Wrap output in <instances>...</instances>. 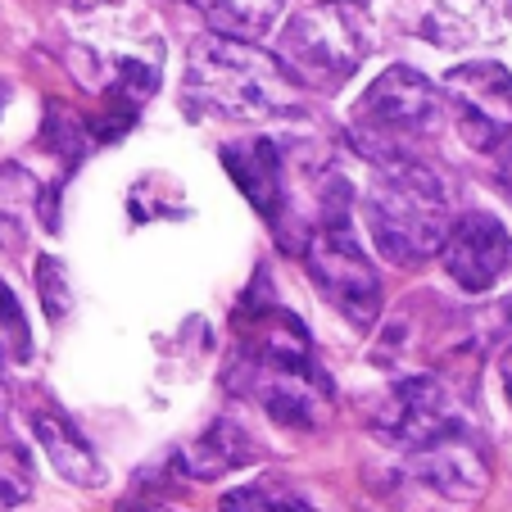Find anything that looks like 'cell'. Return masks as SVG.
<instances>
[{
    "mask_svg": "<svg viewBox=\"0 0 512 512\" xmlns=\"http://www.w3.org/2000/svg\"><path fill=\"white\" fill-rule=\"evenodd\" d=\"M232 386L281 426L318 431L322 417L331 413V381L313 358L304 322L259 286L241 309V349L232 363Z\"/></svg>",
    "mask_w": 512,
    "mask_h": 512,
    "instance_id": "1",
    "label": "cell"
},
{
    "mask_svg": "<svg viewBox=\"0 0 512 512\" xmlns=\"http://www.w3.org/2000/svg\"><path fill=\"white\" fill-rule=\"evenodd\" d=\"M182 105L195 118H227V123H268L300 114V96L281 59L232 32H213L191 46Z\"/></svg>",
    "mask_w": 512,
    "mask_h": 512,
    "instance_id": "2",
    "label": "cell"
},
{
    "mask_svg": "<svg viewBox=\"0 0 512 512\" xmlns=\"http://www.w3.org/2000/svg\"><path fill=\"white\" fill-rule=\"evenodd\" d=\"M363 218H368L377 254L395 268H422L426 259H435L454 223L440 173H431L417 159L381 164V177L368 186V200H363Z\"/></svg>",
    "mask_w": 512,
    "mask_h": 512,
    "instance_id": "3",
    "label": "cell"
},
{
    "mask_svg": "<svg viewBox=\"0 0 512 512\" xmlns=\"http://www.w3.org/2000/svg\"><path fill=\"white\" fill-rule=\"evenodd\" d=\"M372 55V19L363 0H318L304 5L281 28V68L290 82L313 91H336Z\"/></svg>",
    "mask_w": 512,
    "mask_h": 512,
    "instance_id": "4",
    "label": "cell"
},
{
    "mask_svg": "<svg viewBox=\"0 0 512 512\" xmlns=\"http://www.w3.org/2000/svg\"><path fill=\"white\" fill-rule=\"evenodd\" d=\"M445 118V96L435 82H426L417 68H386L354 109V136L372 164H399L413 159V145L431 136Z\"/></svg>",
    "mask_w": 512,
    "mask_h": 512,
    "instance_id": "5",
    "label": "cell"
},
{
    "mask_svg": "<svg viewBox=\"0 0 512 512\" xmlns=\"http://www.w3.org/2000/svg\"><path fill=\"white\" fill-rule=\"evenodd\" d=\"M485 481V454L467 440V431H454L426 449H413L408 463L381 481V499L395 512H463L485 494Z\"/></svg>",
    "mask_w": 512,
    "mask_h": 512,
    "instance_id": "6",
    "label": "cell"
},
{
    "mask_svg": "<svg viewBox=\"0 0 512 512\" xmlns=\"http://www.w3.org/2000/svg\"><path fill=\"white\" fill-rule=\"evenodd\" d=\"M304 263H309V277L318 281V290L327 295V304L340 309V318H349L363 331L381 318V277L349 223L345 182L336 186V200H327L322 209V223L313 227L309 245H304Z\"/></svg>",
    "mask_w": 512,
    "mask_h": 512,
    "instance_id": "7",
    "label": "cell"
},
{
    "mask_svg": "<svg viewBox=\"0 0 512 512\" xmlns=\"http://www.w3.org/2000/svg\"><path fill=\"white\" fill-rule=\"evenodd\" d=\"M445 109L454 114V127L472 150L494 155L503 141H512V73L494 59L458 64L440 82Z\"/></svg>",
    "mask_w": 512,
    "mask_h": 512,
    "instance_id": "8",
    "label": "cell"
},
{
    "mask_svg": "<svg viewBox=\"0 0 512 512\" xmlns=\"http://www.w3.org/2000/svg\"><path fill=\"white\" fill-rule=\"evenodd\" d=\"M372 435L381 445L390 449H426L445 435L463 431L458 422V404H454V390L445 386L440 377H404L377 408H372Z\"/></svg>",
    "mask_w": 512,
    "mask_h": 512,
    "instance_id": "9",
    "label": "cell"
},
{
    "mask_svg": "<svg viewBox=\"0 0 512 512\" xmlns=\"http://www.w3.org/2000/svg\"><path fill=\"white\" fill-rule=\"evenodd\" d=\"M440 263L445 272L472 295H485L503 281V272L512 268V236L494 213H463L454 218L440 245Z\"/></svg>",
    "mask_w": 512,
    "mask_h": 512,
    "instance_id": "10",
    "label": "cell"
},
{
    "mask_svg": "<svg viewBox=\"0 0 512 512\" xmlns=\"http://www.w3.org/2000/svg\"><path fill=\"white\" fill-rule=\"evenodd\" d=\"M28 426H32V435H37L41 454L50 458V467H55L64 481H73V485H100L105 481V467H100L96 449L82 440V431L68 422V413L59 404H50V399H32Z\"/></svg>",
    "mask_w": 512,
    "mask_h": 512,
    "instance_id": "11",
    "label": "cell"
},
{
    "mask_svg": "<svg viewBox=\"0 0 512 512\" xmlns=\"http://www.w3.org/2000/svg\"><path fill=\"white\" fill-rule=\"evenodd\" d=\"M223 168L232 173V182L241 186L245 200H250L272 227H277L281 223V209H286V173H281L277 141L254 136V141L223 145Z\"/></svg>",
    "mask_w": 512,
    "mask_h": 512,
    "instance_id": "12",
    "label": "cell"
},
{
    "mask_svg": "<svg viewBox=\"0 0 512 512\" xmlns=\"http://www.w3.org/2000/svg\"><path fill=\"white\" fill-rule=\"evenodd\" d=\"M254 458H259V445L245 435V426L209 422L195 440H186L173 454V472L191 476V481H218V476L236 472V467H250Z\"/></svg>",
    "mask_w": 512,
    "mask_h": 512,
    "instance_id": "13",
    "label": "cell"
},
{
    "mask_svg": "<svg viewBox=\"0 0 512 512\" xmlns=\"http://www.w3.org/2000/svg\"><path fill=\"white\" fill-rule=\"evenodd\" d=\"M508 23V10L499 0H440L422 23V37L435 46H472V41H494Z\"/></svg>",
    "mask_w": 512,
    "mask_h": 512,
    "instance_id": "14",
    "label": "cell"
},
{
    "mask_svg": "<svg viewBox=\"0 0 512 512\" xmlns=\"http://www.w3.org/2000/svg\"><path fill=\"white\" fill-rule=\"evenodd\" d=\"M191 5L218 32H232V37H263L286 10V0H191Z\"/></svg>",
    "mask_w": 512,
    "mask_h": 512,
    "instance_id": "15",
    "label": "cell"
},
{
    "mask_svg": "<svg viewBox=\"0 0 512 512\" xmlns=\"http://www.w3.org/2000/svg\"><path fill=\"white\" fill-rule=\"evenodd\" d=\"M223 512H313L309 499L290 490L286 481H254L223 499Z\"/></svg>",
    "mask_w": 512,
    "mask_h": 512,
    "instance_id": "16",
    "label": "cell"
},
{
    "mask_svg": "<svg viewBox=\"0 0 512 512\" xmlns=\"http://www.w3.org/2000/svg\"><path fill=\"white\" fill-rule=\"evenodd\" d=\"M32 490V472H28V458L23 449L14 445L10 435H0V508H14L23 503Z\"/></svg>",
    "mask_w": 512,
    "mask_h": 512,
    "instance_id": "17",
    "label": "cell"
},
{
    "mask_svg": "<svg viewBox=\"0 0 512 512\" xmlns=\"http://www.w3.org/2000/svg\"><path fill=\"white\" fill-rule=\"evenodd\" d=\"M0 354H14V358H32V336H28V322H23V309L14 300V290L0 281Z\"/></svg>",
    "mask_w": 512,
    "mask_h": 512,
    "instance_id": "18",
    "label": "cell"
},
{
    "mask_svg": "<svg viewBox=\"0 0 512 512\" xmlns=\"http://www.w3.org/2000/svg\"><path fill=\"white\" fill-rule=\"evenodd\" d=\"M37 290H41V304H46V318L59 322L68 313V281H64V263L41 254L37 263Z\"/></svg>",
    "mask_w": 512,
    "mask_h": 512,
    "instance_id": "19",
    "label": "cell"
},
{
    "mask_svg": "<svg viewBox=\"0 0 512 512\" xmlns=\"http://www.w3.org/2000/svg\"><path fill=\"white\" fill-rule=\"evenodd\" d=\"M494 182H499V191L512 200V141L499 145V164H494Z\"/></svg>",
    "mask_w": 512,
    "mask_h": 512,
    "instance_id": "20",
    "label": "cell"
},
{
    "mask_svg": "<svg viewBox=\"0 0 512 512\" xmlns=\"http://www.w3.org/2000/svg\"><path fill=\"white\" fill-rule=\"evenodd\" d=\"M118 512H186V508H173V503H150V499H145V503H123Z\"/></svg>",
    "mask_w": 512,
    "mask_h": 512,
    "instance_id": "21",
    "label": "cell"
},
{
    "mask_svg": "<svg viewBox=\"0 0 512 512\" xmlns=\"http://www.w3.org/2000/svg\"><path fill=\"white\" fill-rule=\"evenodd\" d=\"M5 413H10V381H5V363H0V435H5Z\"/></svg>",
    "mask_w": 512,
    "mask_h": 512,
    "instance_id": "22",
    "label": "cell"
},
{
    "mask_svg": "<svg viewBox=\"0 0 512 512\" xmlns=\"http://www.w3.org/2000/svg\"><path fill=\"white\" fill-rule=\"evenodd\" d=\"M499 372H503V386H508V404H512V340H508V349H503V358H499Z\"/></svg>",
    "mask_w": 512,
    "mask_h": 512,
    "instance_id": "23",
    "label": "cell"
},
{
    "mask_svg": "<svg viewBox=\"0 0 512 512\" xmlns=\"http://www.w3.org/2000/svg\"><path fill=\"white\" fill-rule=\"evenodd\" d=\"M87 5H114V0H87Z\"/></svg>",
    "mask_w": 512,
    "mask_h": 512,
    "instance_id": "24",
    "label": "cell"
}]
</instances>
